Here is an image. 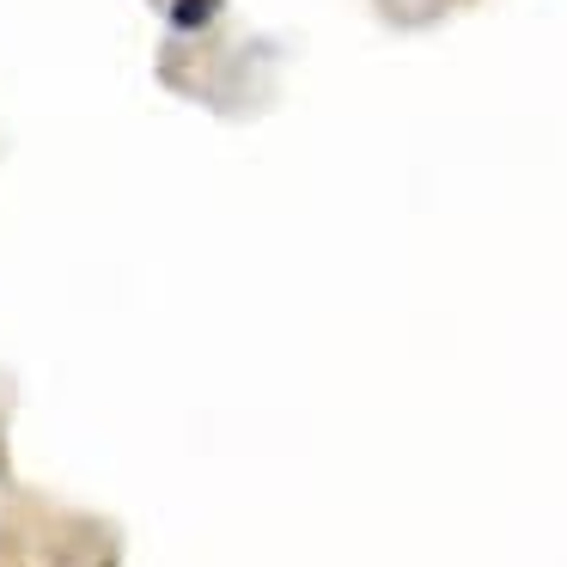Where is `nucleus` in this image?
Returning <instances> with one entry per match:
<instances>
[{"instance_id": "1", "label": "nucleus", "mask_w": 567, "mask_h": 567, "mask_svg": "<svg viewBox=\"0 0 567 567\" xmlns=\"http://www.w3.org/2000/svg\"><path fill=\"white\" fill-rule=\"evenodd\" d=\"M214 7H220V0H177L172 19L177 25H202V19H214Z\"/></svg>"}]
</instances>
